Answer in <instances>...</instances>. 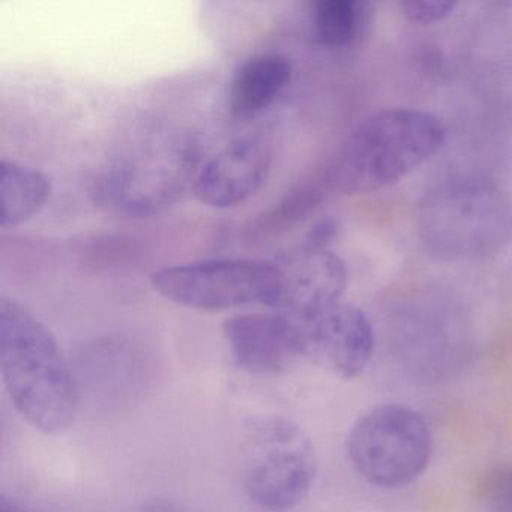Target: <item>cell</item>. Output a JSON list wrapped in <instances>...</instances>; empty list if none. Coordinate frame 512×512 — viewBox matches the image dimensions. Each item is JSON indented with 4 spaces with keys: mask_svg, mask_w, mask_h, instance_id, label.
Masks as SVG:
<instances>
[{
    "mask_svg": "<svg viewBox=\"0 0 512 512\" xmlns=\"http://www.w3.org/2000/svg\"><path fill=\"white\" fill-rule=\"evenodd\" d=\"M292 80L283 56L259 55L242 62L230 80L229 106L238 118H251L271 107Z\"/></svg>",
    "mask_w": 512,
    "mask_h": 512,
    "instance_id": "obj_11",
    "label": "cell"
},
{
    "mask_svg": "<svg viewBox=\"0 0 512 512\" xmlns=\"http://www.w3.org/2000/svg\"><path fill=\"white\" fill-rule=\"evenodd\" d=\"M302 325L305 358L340 379H358L373 361L376 332L361 308L341 302L313 322Z\"/></svg>",
    "mask_w": 512,
    "mask_h": 512,
    "instance_id": "obj_9",
    "label": "cell"
},
{
    "mask_svg": "<svg viewBox=\"0 0 512 512\" xmlns=\"http://www.w3.org/2000/svg\"><path fill=\"white\" fill-rule=\"evenodd\" d=\"M401 10L407 19L421 25H433L440 23L446 17L451 16L452 11L457 8L454 2H427V0H410V2H401Z\"/></svg>",
    "mask_w": 512,
    "mask_h": 512,
    "instance_id": "obj_15",
    "label": "cell"
},
{
    "mask_svg": "<svg viewBox=\"0 0 512 512\" xmlns=\"http://www.w3.org/2000/svg\"><path fill=\"white\" fill-rule=\"evenodd\" d=\"M338 233V221L334 218H323L317 221L305 236V247L317 248V250H329V244L334 241Z\"/></svg>",
    "mask_w": 512,
    "mask_h": 512,
    "instance_id": "obj_16",
    "label": "cell"
},
{
    "mask_svg": "<svg viewBox=\"0 0 512 512\" xmlns=\"http://www.w3.org/2000/svg\"><path fill=\"white\" fill-rule=\"evenodd\" d=\"M271 167V154L256 139H239L209 158L194 179L200 202L215 209H230L259 191Z\"/></svg>",
    "mask_w": 512,
    "mask_h": 512,
    "instance_id": "obj_10",
    "label": "cell"
},
{
    "mask_svg": "<svg viewBox=\"0 0 512 512\" xmlns=\"http://www.w3.org/2000/svg\"><path fill=\"white\" fill-rule=\"evenodd\" d=\"M223 335L233 361L251 374L277 376L305 358L304 325L277 311L229 317Z\"/></svg>",
    "mask_w": 512,
    "mask_h": 512,
    "instance_id": "obj_8",
    "label": "cell"
},
{
    "mask_svg": "<svg viewBox=\"0 0 512 512\" xmlns=\"http://www.w3.org/2000/svg\"><path fill=\"white\" fill-rule=\"evenodd\" d=\"M2 226L17 227L38 214L49 202L52 182L40 170L17 161H2Z\"/></svg>",
    "mask_w": 512,
    "mask_h": 512,
    "instance_id": "obj_12",
    "label": "cell"
},
{
    "mask_svg": "<svg viewBox=\"0 0 512 512\" xmlns=\"http://www.w3.org/2000/svg\"><path fill=\"white\" fill-rule=\"evenodd\" d=\"M425 248L445 262L482 259L499 251L512 232V206L494 182L463 176L437 185L418 211Z\"/></svg>",
    "mask_w": 512,
    "mask_h": 512,
    "instance_id": "obj_3",
    "label": "cell"
},
{
    "mask_svg": "<svg viewBox=\"0 0 512 512\" xmlns=\"http://www.w3.org/2000/svg\"><path fill=\"white\" fill-rule=\"evenodd\" d=\"M479 494L485 512H512V467L488 473Z\"/></svg>",
    "mask_w": 512,
    "mask_h": 512,
    "instance_id": "obj_14",
    "label": "cell"
},
{
    "mask_svg": "<svg viewBox=\"0 0 512 512\" xmlns=\"http://www.w3.org/2000/svg\"><path fill=\"white\" fill-rule=\"evenodd\" d=\"M0 370L14 407L35 430L62 436L76 424V382L52 332L16 301L0 302Z\"/></svg>",
    "mask_w": 512,
    "mask_h": 512,
    "instance_id": "obj_1",
    "label": "cell"
},
{
    "mask_svg": "<svg viewBox=\"0 0 512 512\" xmlns=\"http://www.w3.org/2000/svg\"><path fill=\"white\" fill-rule=\"evenodd\" d=\"M151 284L167 301L191 310L224 311L254 304L268 307L274 269L271 260H203L155 271Z\"/></svg>",
    "mask_w": 512,
    "mask_h": 512,
    "instance_id": "obj_6",
    "label": "cell"
},
{
    "mask_svg": "<svg viewBox=\"0 0 512 512\" xmlns=\"http://www.w3.org/2000/svg\"><path fill=\"white\" fill-rule=\"evenodd\" d=\"M439 118L415 109H386L362 119L329 167V182L344 194L371 193L406 178L445 145Z\"/></svg>",
    "mask_w": 512,
    "mask_h": 512,
    "instance_id": "obj_2",
    "label": "cell"
},
{
    "mask_svg": "<svg viewBox=\"0 0 512 512\" xmlns=\"http://www.w3.org/2000/svg\"><path fill=\"white\" fill-rule=\"evenodd\" d=\"M347 455L359 476L385 490L407 487L427 470L433 434L421 413L380 404L362 413L347 436Z\"/></svg>",
    "mask_w": 512,
    "mask_h": 512,
    "instance_id": "obj_4",
    "label": "cell"
},
{
    "mask_svg": "<svg viewBox=\"0 0 512 512\" xmlns=\"http://www.w3.org/2000/svg\"><path fill=\"white\" fill-rule=\"evenodd\" d=\"M367 7L358 0H319L313 8V28L322 46L341 49L364 31Z\"/></svg>",
    "mask_w": 512,
    "mask_h": 512,
    "instance_id": "obj_13",
    "label": "cell"
},
{
    "mask_svg": "<svg viewBox=\"0 0 512 512\" xmlns=\"http://www.w3.org/2000/svg\"><path fill=\"white\" fill-rule=\"evenodd\" d=\"M271 262L274 286L268 308L272 311L308 323L343 302L349 274L334 251L299 245Z\"/></svg>",
    "mask_w": 512,
    "mask_h": 512,
    "instance_id": "obj_7",
    "label": "cell"
},
{
    "mask_svg": "<svg viewBox=\"0 0 512 512\" xmlns=\"http://www.w3.org/2000/svg\"><path fill=\"white\" fill-rule=\"evenodd\" d=\"M244 490L259 508L289 511L310 493L319 472L313 442L283 416L256 419L248 427Z\"/></svg>",
    "mask_w": 512,
    "mask_h": 512,
    "instance_id": "obj_5",
    "label": "cell"
},
{
    "mask_svg": "<svg viewBox=\"0 0 512 512\" xmlns=\"http://www.w3.org/2000/svg\"><path fill=\"white\" fill-rule=\"evenodd\" d=\"M0 512H32L29 509H26L25 506L19 505V503L14 502V500L7 499V497H2L0 499Z\"/></svg>",
    "mask_w": 512,
    "mask_h": 512,
    "instance_id": "obj_17",
    "label": "cell"
}]
</instances>
